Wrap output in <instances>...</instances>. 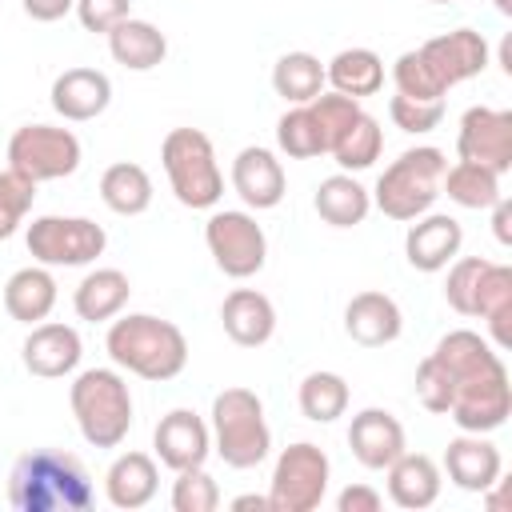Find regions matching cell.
Segmentation results:
<instances>
[{
  "label": "cell",
  "mask_w": 512,
  "mask_h": 512,
  "mask_svg": "<svg viewBox=\"0 0 512 512\" xmlns=\"http://www.w3.org/2000/svg\"><path fill=\"white\" fill-rule=\"evenodd\" d=\"M220 324L232 344L240 348H260L276 336V308L264 292L256 288H232L220 304Z\"/></svg>",
  "instance_id": "obj_23"
},
{
  "label": "cell",
  "mask_w": 512,
  "mask_h": 512,
  "mask_svg": "<svg viewBox=\"0 0 512 512\" xmlns=\"http://www.w3.org/2000/svg\"><path fill=\"white\" fill-rule=\"evenodd\" d=\"M80 140L72 128H56V124H20L8 140V168L24 172L28 180L44 184V180H64L80 168Z\"/></svg>",
  "instance_id": "obj_11"
},
{
  "label": "cell",
  "mask_w": 512,
  "mask_h": 512,
  "mask_svg": "<svg viewBox=\"0 0 512 512\" xmlns=\"http://www.w3.org/2000/svg\"><path fill=\"white\" fill-rule=\"evenodd\" d=\"M312 208L332 228H356L372 212V192L352 172H332V176L320 180V188L312 196Z\"/></svg>",
  "instance_id": "obj_29"
},
{
  "label": "cell",
  "mask_w": 512,
  "mask_h": 512,
  "mask_svg": "<svg viewBox=\"0 0 512 512\" xmlns=\"http://www.w3.org/2000/svg\"><path fill=\"white\" fill-rule=\"evenodd\" d=\"M36 200V180H28L16 168L0 172V240H12L20 232V224L28 220Z\"/></svg>",
  "instance_id": "obj_37"
},
{
  "label": "cell",
  "mask_w": 512,
  "mask_h": 512,
  "mask_svg": "<svg viewBox=\"0 0 512 512\" xmlns=\"http://www.w3.org/2000/svg\"><path fill=\"white\" fill-rule=\"evenodd\" d=\"M104 348L116 368H124L140 380H152V384L180 376L188 364L184 332L172 320L152 316V312H120L116 320H108Z\"/></svg>",
  "instance_id": "obj_3"
},
{
  "label": "cell",
  "mask_w": 512,
  "mask_h": 512,
  "mask_svg": "<svg viewBox=\"0 0 512 512\" xmlns=\"http://www.w3.org/2000/svg\"><path fill=\"white\" fill-rule=\"evenodd\" d=\"M328 480H332L328 452L320 444H312V440H296L272 464L268 508L272 512H312V508L324 504Z\"/></svg>",
  "instance_id": "obj_8"
},
{
  "label": "cell",
  "mask_w": 512,
  "mask_h": 512,
  "mask_svg": "<svg viewBox=\"0 0 512 512\" xmlns=\"http://www.w3.org/2000/svg\"><path fill=\"white\" fill-rule=\"evenodd\" d=\"M440 192L468 208V212H488L504 192H500V176L484 164H472V160H456L444 168V180H440Z\"/></svg>",
  "instance_id": "obj_32"
},
{
  "label": "cell",
  "mask_w": 512,
  "mask_h": 512,
  "mask_svg": "<svg viewBox=\"0 0 512 512\" xmlns=\"http://www.w3.org/2000/svg\"><path fill=\"white\" fill-rule=\"evenodd\" d=\"M416 52H420V60L428 64V72L440 80L444 92L456 88V84H464V80H472V76H480V72L488 68V56H492L488 40H484L476 28L440 32V36L424 40Z\"/></svg>",
  "instance_id": "obj_13"
},
{
  "label": "cell",
  "mask_w": 512,
  "mask_h": 512,
  "mask_svg": "<svg viewBox=\"0 0 512 512\" xmlns=\"http://www.w3.org/2000/svg\"><path fill=\"white\" fill-rule=\"evenodd\" d=\"M324 84L340 96H352V100L376 96L384 88V60L372 48H340L324 64Z\"/></svg>",
  "instance_id": "obj_30"
},
{
  "label": "cell",
  "mask_w": 512,
  "mask_h": 512,
  "mask_svg": "<svg viewBox=\"0 0 512 512\" xmlns=\"http://www.w3.org/2000/svg\"><path fill=\"white\" fill-rule=\"evenodd\" d=\"M388 500L396 508H408V512H420V508H432L440 500V484H444V472L432 456L424 452H400L388 468Z\"/></svg>",
  "instance_id": "obj_22"
},
{
  "label": "cell",
  "mask_w": 512,
  "mask_h": 512,
  "mask_svg": "<svg viewBox=\"0 0 512 512\" xmlns=\"http://www.w3.org/2000/svg\"><path fill=\"white\" fill-rule=\"evenodd\" d=\"M456 156L460 160H472V164H484L496 176H504L512 168V112L508 108L472 104L460 116Z\"/></svg>",
  "instance_id": "obj_12"
},
{
  "label": "cell",
  "mask_w": 512,
  "mask_h": 512,
  "mask_svg": "<svg viewBox=\"0 0 512 512\" xmlns=\"http://www.w3.org/2000/svg\"><path fill=\"white\" fill-rule=\"evenodd\" d=\"M272 92L288 104H308L324 92V64L312 52H284L272 64Z\"/></svg>",
  "instance_id": "obj_33"
},
{
  "label": "cell",
  "mask_w": 512,
  "mask_h": 512,
  "mask_svg": "<svg viewBox=\"0 0 512 512\" xmlns=\"http://www.w3.org/2000/svg\"><path fill=\"white\" fill-rule=\"evenodd\" d=\"M276 148L292 160H312V156H324V140H320V128H316V116L308 104H292L280 120H276Z\"/></svg>",
  "instance_id": "obj_36"
},
{
  "label": "cell",
  "mask_w": 512,
  "mask_h": 512,
  "mask_svg": "<svg viewBox=\"0 0 512 512\" xmlns=\"http://www.w3.org/2000/svg\"><path fill=\"white\" fill-rule=\"evenodd\" d=\"M8 504L16 512H84L92 508V476L72 452L32 448L8 472Z\"/></svg>",
  "instance_id": "obj_2"
},
{
  "label": "cell",
  "mask_w": 512,
  "mask_h": 512,
  "mask_svg": "<svg viewBox=\"0 0 512 512\" xmlns=\"http://www.w3.org/2000/svg\"><path fill=\"white\" fill-rule=\"evenodd\" d=\"M388 116H392V124L400 128V132H408V136H424V132H432V128H440V120H444V100H416V96H392L388 100Z\"/></svg>",
  "instance_id": "obj_41"
},
{
  "label": "cell",
  "mask_w": 512,
  "mask_h": 512,
  "mask_svg": "<svg viewBox=\"0 0 512 512\" xmlns=\"http://www.w3.org/2000/svg\"><path fill=\"white\" fill-rule=\"evenodd\" d=\"M108 52L120 68L128 72H152L156 64H164L168 56V36L152 24V20H140V16H128L120 20L112 32H108Z\"/></svg>",
  "instance_id": "obj_28"
},
{
  "label": "cell",
  "mask_w": 512,
  "mask_h": 512,
  "mask_svg": "<svg viewBox=\"0 0 512 512\" xmlns=\"http://www.w3.org/2000/svg\"><path fill=\"white\" fill-rule=\"evenodd\" d=\"M156 488H160V468L148 452H120L104 472V500L124 512L152 504Z\"/></svg>",
  "instance_id": "obj_24"
},
{
  "label": "cell",
  "mask_w": 512,
  "mask_h": 512,
  "mask_svg": "<svg viewBox=\"0 0 512 512\" xmlns=\"http://www.w3.org/2000/svg\"><path fill=\"white\" fill-rule=\"evenodd\" d=\"M56 276L52 268L44 264H28V268H16L4 284V312L16 320V324H40L52 316L56 308Z\"/></svg>",
  "instance_id": "obj_25"
},
{
  "label": "cell",
  "mask_w": 512,
  "mask_h": 512,
  "mask_svg": "<svg viewBox=\"0 0 512 512\" xmlns=\"http://www.w3.org/2000/svg\"><path fill=\"white\" fill-rule=\"evenodd\" d=\"M380 504H384V496L372 484H348L336 496V508L340 512H380Z\"/></svg>",
  "instance_id": "obj_44"
},
{
  "label": "cell",
  "mask_w": 512,
  "mask_h": 512,
  "mask_svg": "<svg viewBox=\"0 0 512 512\" xmlns=\"http://www.w3.org/2000/svg\"><path fill=\"white\" fill-rule=\"evenodd\" d=\"M108 104H112V80L100 68H64L52 80V108L72 124L96 120L100 112H108Z\"/></svg>",
  "instance_id": "obj_21"
},
{
  "label": "cell",
  "mask_w": 512,
  "mask_h": 512,
  "mask_svg": "<svg viewBox=\"0 0 512 512\" xmlns=\"http://www.w3.org/2000/svg\"><path fill=\"white\" fill-rule=\"evenodd\" d=\"M152 448H156L160 464L172 472L200 468L212 456V432H208L204 416H196L192 408H172L160 416V424L152 432Z\"/></svg>",
  "instance_id": "obj_15"
},
{
  "label": "cell",
  "mask_w": 512,
  "mask_h": 512,
  "mask_svg": "<svg viewBox=\"0 0 512 512\" xmlns=\"http://www.w3.org/2000/svg\"><path fill=\"white\" fill-rule=\"evenodd\" d=\"M344 332L360 344V348H384L392 340H400L404 332V312L388 292L364 288L348 300L344 308Z\"/></svg>",
  "instance_id": "obj_20"
},
{
  "label": "cell",
  "mask_w": 512,
  "mask_h": 512,
  "mask_svg": "<svg viewBox=\"0 0 512 512\" xmlns=\"http://www.w3.org/2000/svg\"><path fill=\"white\" fill-rule=\"evenodd\" d=\"M488 212H492V232H496V240H500V244H512V204H508V196H500Z\"/></svg>",
  "instance_id": "obj_46"
},
{
  "label": "cell",
  "mask_w": 512,
  "mask_h": 512,
  "mask_svg": "<svg viewBox=\"0 0 512 512\" xmlns=\"http://www.w3.org/2000/svg\"><path fill=\"white\" fill-rule=\"evenodd\" d=\"M392 84L400 96H416V100H444L448 92L440 88V80L428 72V64L420 60V52H400L392 60Z\"/></svg>",
  "instance_id": "obj_40"
},
{
  "label": "cell",
  "mask_w": 512,
  "mask_h": 512,
  "mask_svg": "<svg viewBox=\"0 0 512 512\" xmlns=\"http://www.w3.org/2000/svg\"><path fill=\"white\" fill-rule=\"evenodd\" d=\"M76 20L84 24V32H100L108 36L120 20L132 16V0H76Z\"/></svg>",
  "instance_id": "obj_43"
},
{
  "label": "cell",
  "mask_w": 512,
  "mask_h": 512,
  "mask_svg": "<svg viewBox=\"0 0 512 512\" xmlns=\"http://www.w3.org/2000/svg\"><path fill=\"white\" fill-rule=\"evenodd\" d=\"M492 4H496L500 16H512V0H492Z\"/></svg>",
  "instance_id": "obj_48"
},
{
  "label": "cell",
  "mask_w": 512,
  "mask_h": 512,
  "mask_svg": "<svg viewBox=\"0 0 512 512\" xmlns=\"http://www.w3.org/2000/svg\"><path fill=\"white\" fill-rule=\"evenodd\" d=\"M312 116H316V128H320V140H324V152H332V144L348 132V124L364 112L360 100L352 96H340V92H320L316 100H308Z\"/></svg>",
  "instance_id": "obj_38"
},
{
  "label": "cell",
  "mask_w": 512,
  "mask_h": 512,
  "mask_svg": "<svg viewBox=\"0 0 512 512\" xmlns=\"http://www.w3.org/2000/svg\"><path fill=\"white\" fill-rule=\"evenodd\" d=\"M448 156L432 144H416L408 152H400L372 188V208H380L388 220H416L424 212H432L436 196H440V180H444Z\"/></svg>",
  "instance_id": "obj_6"
},
{
  "label": "cell",
  "mask_w": 512,
  "mask_h": 512,
  "mask_svg": "<svg viewBox=\"0 0 512 512\" xmlns=\"http://www.w3.org/2000/svg\"><path fill=\"white\" fill-rule=\"evenodd\" d=\"M24 244L32 252L36 264L44 268H84L96 256H104L108 248V232L104 224L88 220V216H36L24 232Z\"/></svg>",
  "instance_id": "obj_9"
},
{
  "label": "cell",
  "mask_w": 512,
  "mask_h": 512,
  "mask_svg": "<svg viewBox=\"0 0 512 512\" xmlns=\"http://www.w3.org/2000/svg\"><path fill=\"white\" fill-rule=\"evenodd\" d=\"M172 508L176 512H216L220 508V484L200 468H184L172 480Z\"/></svg>",
  "instance_id": "obj_39"
},
{
  "label": "cell",
  "mask_w": 512,
  "mask_h": 512,
  "mask_svg": "<svg viewBox=\"0 0 512 512\" xmlns=\"http://www.w3.org/2000/svg\"><path fill=\"white\" fill-rule=\"evenodd\" d=\"M444 472L460 492H480L500 484L504 472V456L500 448L488 440V432H460L448 440L444 448Z\"/></svg>",
  "instance_id": "obj_18"
},
{
  "label": "cell",
  "mask_w": 512,
  "mask_h": 512,
  "mask_svg": "<svg viewBox=\"0 0 512 512\" xmlns=\"http://www.w3.org/2000/svg\"><path fill=\"white\" fill-rule=\"evenodd\" d=\"M484 256H456L448 264V280H444V300L452 312L460 316H472V300H476V284H480V272H484Z\"/></svg>",
  "instance_id": "obj_42"
},
{
  "label": "cell",
  "mask_w": 512,
  "mask_h": 512,
  "mask_svg": "<svg viewBox=\"0 0 512 512\" xmlns=\"http://www.w3.org/2000/svg\"><path fill=\"white\" fill-rule=\"evenodd\" d=\"M432 356L452 376V404L448 420L460 432H496L512 416V384L500 360V348L472 328L444 332Z\"/></svg>",
  "instance_id": "obj_1"
},
{
  "label": "cell",
  "mask_w": 512,
  "mask_h": 512,
  "mask_svg": "<svg viewBox=\"0 0 512 512\" xmlns=\"http://www.w3.org/2000/svg\"><path fill=\"white\" fill-rule=\"evenodd\" d=\"M380 152H384V128H380L376 116L360 112V116L348 124V132L332 144L328 156L340 164V172H364V168H372V164L380 160Z\"/></svg>",
  "instance_id": "obj_35"
},
{
  "label": "cell",
  "mask_w": 512,
  "mask_h": 512,
  "mask_svg": "<svg viewBox=\"0 0 512 512\" xmlns=\"http://www.w3.org/2000/svg\"><path fill=\"white\" fill-rule=\"evenodd\" d=\"M232 508H236V512H244V508H256V512H272V508H268V496H256V492H244V496H236V500H232Z\"/></svg>",
  "instance_id": "obj_47"
},
{
  "label": "cell",
  "mask_w": 512,
  "mask_h": 512,
  "mask_svg": "<svg viewBox=\"0 0 512 512\" xmlns=\"http://www.w3.org/2000/svg\"><path fill=\"white\" fill-rule=\"evenodd\" d=\"M160 164L168 176L172 196L192 208V212H208L220 204L224 196V172L216 160V148L208 140V132L200 128H172L160 144Z\"/></svg>",
  "instance_id": "obj_7"
},
{
  "label": "cell",
  "mask_w": 512,
  "mask_h": 512,
  "mask_svg": "<svg viewBox=\"0 0 512 512\" xmlns=\"http://www.w3.org/2000/svg\"><path fill=\"white\" fill-rule=\"evenodd\" d=\"M348 400H352V392H348V380L340 376V372H308L304 380H300V392H296V404H300V412L312 420V424H332V420H340L344 412H348Z\"/></svg>",
  "instance_id": "obj_34"
},
{
  "label": "cell",
  "mask_w": 512,
  "mask_h": 512,
  "mask_svg": "<svg viewBox=\"0 0 512 512\" xmlns=\"http://www.w3.org/2000/svg\"><path fill=\"white\" fill-rule=\"evenodd\" d=\"M432 4H456V0H432Z\"/></svg>",
  "instance_id": "obj_49"
},
{
  "label": "cell",
  "mask_w": 512,
  "mask_h": 512,
  "mask_svg": "<svg viewBox=\"0 0 512 512\" xmlns=\"http://www.w3.org/2000/svg\"><path fill=\"white\" fill-rule=\"evenodd\" d=\"M464 248V228L448 212H424L408 220L404 232V256L416 272H444Z\"/></svg>",
  "instance_id": "obj_17"
},
{
  "label": "cell",
  "mask_w": 512,
  "mask_h": 512,
  "mask_svg": "<svg viewBox=\"0 0 512 512\" xmlns=\"http://www.w3.org/2000/svg\"><path fill=\"white\" fill-rule=\"evenodd\" d=\"M24 4V12L32 16V20H40V24H52V20H60V16H68L72 8H76V0H20Z\"/></svg>",
  "instance_id": "obj_45"
},
{
  "label": "cell",
  "mask_w": 512,
  "mask_h": 512,
  "mask_svg": "<svg viewBox=\"0 0 512 512\" xmlns=\"http://www.w3.org/2000/svg\"><path fill=\"white\" fill-rule=\"evenodd\" d=\"M472 316L488 324V336L496 348L512 344V268L488 260L476 284V300H472Z\"/></svg>",
  "instance_id": "obj_27"
},
{
  "label": "cell",
  "mask_w": 512,
  "mask_h": 512,
  "mask_svg": "<svg viewBox=\"0 0 512 512\" xmlns=\"http://www.w3.org/2000/svg\"><path fill=\"white\" fill-rule=\"evenodd\" d=\"M152 196H156L152 176L136 160H116V164H108L100 172V200L116 216H140V212H148L152 208Z\"/></svg>",
  "instance_id": "obj_31"
},
{
  "label": "cell",
  "mask_w": 512,
  "mask_h": 512,
  "mask_svg": "<svg viewBox=\"0 0 512 512\" xmlns=\"http://www.w3.org/2000/svg\"><path fill=\"white\" fill-rule=\"evenodd\" d=\"M68 404L84 444L120 448L132 428V392L120 368H84L68 388Z\"/></svg>",
  "instance_id": "obj_4"
},
{
  "label": "cell",
  "mask_w": 512,
  "mask_h": 512,
  "mask_svg": "<svg viewBox=\"0 0 512 512\" xmlns=\"http://www.w3.org/2000/svg\"><path fill=\"white\" fill-rule=\"evenodd\" d=\"M232 192L244 200L248 212L276 208L288 192V176H284V164L276 160V152L260 148V144L240 148L232 160Z\"/></svg>",
  "instance_id": "obj_16"
},
{
  "label": "cell",
  "mask_w": 512,
  "mask_h": 512,
  "mask_svg": "<svg viewBox=\"0 0 512 512\" xmlns=\"http://www.w3.org/2000/svg\"><path fill=\"white\" fill-rule=\"evenodd\" d=\"M348 448L356 464H364L368 472H384L408 448V436L388 408H360L348 424Z\"/></svg>",
  "instance_id": "obj_19"
},
{
  "label": "cell",
  "mask_w": 512,
  "mask_h": 512,
  "mask_svg": "<svg viewBox=\"0 0 512 512\" xmlns=\"http://www.w3.org/2000/svg\"><path fill=\"white\" fill-rule=\"evenodd\" d=\"M208 432H212V452L236 468L248 472L256 464L268 460L272 452V428L264 420V400L252 388H224L212 396V412H208Z\"/></svg>",
  "instance_id": "obj_5"
},
{
  "label": "cell",
  "mask_w": 512,
  "mask_h": 512,
  "mask_svg": "<svg viewBox=\"0 0 512 512\" xmlns=\"http://www.w3.org/2000/svg\"><path fill=\"white\" fill-rule=\"evenodd\" d=\"M80 356H84V344H80V332L72 324H60V320H40L28 328L24 344H20V360L32 376L40 380H64L80 368Z\"/></svg>",
  "instance_id": "obj_14"
},
{
  "label": "cell",
  "mask_w": 512,
  "mask_h": 512,
  "mask_svg": "<svg viewBox=\"0 0 512 512\" xmlns=\"http://www.w3.org/2000/svg\"><path fill=\"white\" fill-rule=\"evenodd\" d=\"M204 244L216 268L232 280H248L268 264V236L248 208H212L204 224Z\"/></svg>",
  "instance_id": "obj_10"
},
{
  "label": "cell",
  "mask_w": 512,
  "mask_h": 512,
  "mask_svg": "<svg viewBox=\"0 0 512 512\" xmlns=\"http://www.w3.org/2000/svg\"><path fill=\"white\" fill-rule=\"evenodd\" d=\"M128 296H132L128 272H120V268H92V272H84V280L76 284L72 308H76V316L88 320V324H108V320H116V316L128 308Z\"/></svg>",
  "instance_id": "obj_26"
}]
</instances>
